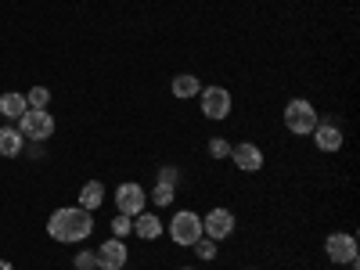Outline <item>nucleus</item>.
I'll return each instance as SVG.
<instances>
[{"instance_id": "obj_14", "label": "nucleus", "mask_w": 360, "mask_h": 270, "mask_svg": "<svg viewBox=\"0 0 360 270\" xmlns=\"http://www.w3.org/2000/svg\"><path fill=\"white\" fill-rule=\"evenodd\" d=\"M105 202V188L98 184V180H90V184L83 188V195H79V205L86 209V213H90V209H98Z\"/></svg>"}, {"instance_id": "obj_6", "label": "nucleus", "mask_w": 360, "mask_h": 270, "mask_svg": "<svg viewBox=\"0 0 360 270\" xmlns=\"http://www.w3.org/2000/svg\"><path fill=\"white\" fill-rule=\"evenodd\" d=\"M202 231L209 234V242H220V238H227L234 231V217L227 213V209H213V213L202 220Z\"/></svg>"}, {"instance_id": "obj_5", "label": "nucleus", "mask_w": 360, "mask_h": 270, "mask_svg": "<svg viewBox=\"0 0 360 270\" xmlns=\"http://www.w3.org/2000/svg\"><path fill=\"white\" fill-rule=\"evenodd\" d=\"M202 112H205L209 119H227V115H231V94H227L224 86L202 90Z\"/></svg>"}, {"instance_id": "obj_9", "label": "nucleus", "mask_w": 360, "mask_h": 270, "mask_svg": "<svg viewBox=\"0 0 360 270\" xmlns=\"http://www.w3.org/2000/svg\"><path fill=\"white\" fill-rule=\"evenodd\" d=\"M324 249H328V259H335V263H353L356 259V242L349 234H332Z\"/></svg>"}, {"instance_id": "obj_24", "label": "nucleus", "mask_w": 360, "mask_h": 270, "mask_svg": "<svg viewBox=\"0 0 360 270\" xmlns=\"http://www.w3.org/2000/svg\"><path fill=\"white\" fill-rule=\"evenodd\" d=\"M0 270H11V263H0Z\"/></svg>"}, {"instance_id": "obj_17", "label": "nucleus", "mask_w": 360, "mask_h": 270, "mask_svg": "<svg viewBox=\"0 0 360 270\" xmlns=\"http://www.w3.org/2000/svg\"><path fill=\"white\" fill-rule=\"evenodd\" d=\"M29 108H44L47 101H51V94H47V86H33V90H29Z\"/></svg>"}, {"instance_id": "obj_7", "label": "nucleus", "mask_w": 360, "mask_h": 270, "mask_svg": "<svg viewBox=\"0 0 360 270\" xmlns=\"http://www.w3.org/2000/svg\"><path fill=\"white\" fill-rule=\"evenodd\" d=\"M115 205H119V213H123V217H137L144 209V191L137 184H123L115 191Z\"/></svg>"}, {"instance_id": "obj_16", "label": "nucleus", "mask_w": 360, "mask_h": 270, "mask_svg": "<svg viewBox=\"0 0 360 270\" xmlns=\"http://www.w3.org/2000/svg\"><path fill=\"white\" fill-rule=\"evenodd\" d=\"M198 90H202V83H198L195 76H176V79H173V94H176V98H195Z\"/></svg>"}, {"instance_id": "obj_23", "label": "nucleus", "mask_w": 360, "mask_h": 270, "mask_svg": "<svg viewBox=\"0 0 360 270\" xmlns=\"http://www.w3.org/2000/svg\"><path fill=\"white\" fill-rule=\"evenodd\" d=\"M159 184H176V169H162L159 173Z\"/></svg>"}, {"instance_id": "obj_20", "label": "nucleus", "mask_w": 360, "mask_h": 270, "mask_svg": "<svg viewBox=\"0 0 360 270\" xmlns=\"http://www.w3.org/2000/svg\"><path fill=\"white\" fill-rule=\"evenodd\" d=\"M152 198H155V202H159V205H169V202H173V184H159V188H155V195H152Z\"/></svg>"}, {"instance_id": "obj_4", "label": "nucleus", "mask_w": 360, "mask_h": 270, "mask_svg": "<svg viewBox=\"0 0 360 270\" xmlns=\"http://www.w3.org/2000/svg\"><path fill=\"white\" fill-rule=\"evenodd\" d=\"M169 234H173L176 245H195L202 238V220L195 213H176L173 224H169Z\"/></svg>"}, {"instance_id": "obj_13", "label": "nucleus", "mask_w": 360, "mask_h": 270, "mask_svg": "<svg viewBox=\"0 0 360 270\" xmlns=\"http://www.w3.org/2000/svg\"><path fill=\"white\" fill-rule=\"evenodd\" d=\"M18 152H22V134L11 130V127H4V130H0V155L11 159V155H18Z\"/></svg>"}, {"instance_id": "obj_2", "label": "nucleus", "mask_w": 360, "mask_h": 270, "mask_svg": "<svg viewBox=\"0 0 360 270\" xmlns=\"http://www.w3.org/2000/svg\"><path fill=\"white\" fill-rule=\"evenodd\" d=\"M285 127L292 130V134H314L321 123H317V112L310 108V101H292L288 108H285Z\"/></svg>"}, {"instance_id": "obj_12", "label": "nucleus", "mask_w": 360, "mask_h": 270, "mask_svg": "<svg viewBox=\"0 0 360 270\" xmlns=\"http://www.w3.org/2000/svg\"><path fill=\"white\" fill-rule=\"evenodd\" d=\"M134 231H137L141 238H148V242H152V238H159V234H162V220H159V217H152V213H137Z\"/></svg>"}, {"instance_id": "obj_10", "label": "nucleus", "mask_w": 360, "mask_h": 270, "mask_svg": "<svg viewBox=\"0 0 360 270\" xmlns=\"http://www.w3.org/2000/svg\"><path fill=\"white\" fill-rule=\"evenodd\" d=\"M231 155H234V166L245 169V173H256L263 166V155H259L256 144H238V148H231Z\"/></svg>"}, {"instance_id": "obj_21", "label": "nucleus", "mask_w": 360, "mask_h": 270, "mask_svg": "<svg viewBox=\"0 0 360 270\" xmlns=\"http://www.w3.org/2000/svg\"><path fill=\"white\" fill-rule=\"evenodd\" d=\"M195 252H198L202 259H213V256H217V245H213V242H202V238H198V242H195Z\"/></svg>"}, {"instance_id": "obj_8", "label": "nucleus", "mask_w": 360, "mask_h": 270, "mask_svg": "<svg viewBox=\"0 0 360 270\" xmlns=\"http://www.w3.org/2000/svg\"><path fill=\"white\" fill-rule=\"evenodd\" d=\"M94 256H98V266H105V270H123V263H127V245L119 242V238H112V242H105Z\"/></svg>"}, {"instance_id": "obj_15", "label": "nucleus", "mask_w": 360, "mask_h": 270, "mask_svg": "<svg viewBox=\"0 0 360 270\" xmlns=\"http://www.w3.org/2000/svg\"><path fill=\"white\" fill-rule=\"evenodd\" d=\"M25 108H29V101H25L22 94H4V98H0V112L11 115V119H18Z\"/></svg>"}, {"instance_id": "obj_1", "label": "nucleus", "mask_w": 360, "mask_h": 270, "mask_svg": "<svg viewBox=\"0 0 360 270\" xmlns=\"http://www.w3.org/2000/svg\"><path fill=\"white\" fill-rule=\"evenodd\" d=\"M90 231H94V220H90V213L83 205L58 209V213H51V224H47V234L54 242H83Z\"/></svg>"}, {"instance_id": "obj_19", "label": "nucleus", "mask_w": 360, "mask_h": 270, "mask_svg": "<svg viewBox=\"0 0 360 270\" xmlns=\"http://www.w3.org/2000/svg\"><path fill=\"white\" fill-rule=\"evenodd\" d=\"M209 155H213V159H227L231 155V144L220 141V137H213V141H209Z\"/></svg>"}, {"instance_id": "obj_18", "label": "nucleus", "mask_w": 360, "mask_h": 270, "mask_svg": "<svg viewBox=\"0 0 360 270\" xmlns=\"http://www.w3.org/2000/svg\"><path fill=\"white\" fill-rule=\"evenodd\" d=\"M112 231H115V238L130 234V231H134V217H123V213H119V217L112 220Z\"/></svg>"}, {"instance_id": "obj_11", "label": "nucleus", "mask_w": 360, "mask_h": 270, "mask_svg": "<svg viewBox=\"0 0 360 270\" xmlns=\"http://www.w3.org/2000/svg\"><path fill=\"white\" fill-rule=\"evenodd\" d=\"M314 141H317L321 152H339V148H342V134L335 127H317L314 130Z\"/></svg>"}, {"instance_id": "obj_3", "label": "nucleus", "mask_w": 360, "mask_h": 270, "mask_svg": "<svg viewBox=\"0 0 360 270\" xmlns=\"http://www.w3.org/2000/svg\"><path fill=\"white\" fill-rule=\"evenodd\" d=\"M18 119H22V130H18V134L33 137V141H47V137L54 134V119H51V112H44V108H29V112H22Z\"/></svg>"}, {"instance_id": "obj_22", "label": "nucleus", "mask_w": 360, "mask_h": 270, "mask_svg": "<svg viewBox=\"0 0 360 270\" xmlns=\"http://www.w3.org/2000/svg\"><path fill=\"white\" fill-rule=\"evenodd\" d=\"M76 266H79V270H94V266H98V256H94V252H79V256H76Z\"/></svg>"}]
</instances>
